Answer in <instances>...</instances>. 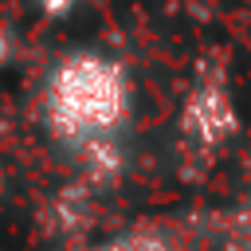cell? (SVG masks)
Segmentation results:
<instances>
[{"mask_svg":"<svg viewBox=\"0 0 251 251\" xmlns=\"http://www.w3.org/2000/svg\"><path fill=\"white\" fill-rule=\"evenodd\" d=\"M129 118V78L110 55L78 51L51 67L39 94V122L63 149L114 137Z\"/></svg>","mask_w":251,"mask_h":251,"instance_id":"obj_1","label":"cell"},{"mask_svg":"<svg viewBox=\"0 0 251 251\" xmlns=\"http://www.w3.org/2000/svg\"><path fill=\"white\" fill-rule=\"evenodd\" d=\"M235 129V114H231V102H227V90L216 82V78H204L188 102H184V114H180V133L192 149H216L227 133Z\"/></svg>","mask_w":251,"mask_h":251,"instance_id":"obj_2","label":"cell"},{"mask_svg":"<svg viewBox=\"0 0 251 251\" xmlns=\"http://www.w3.org/2000/svg\"><path fill=\"white\" fill-rule=\"evenodd\" d=\"M86 251H176L157 227H133V231H122L98 247H86Z\"/></svg>","mask_w":251,"mask_h":251,"instance_id":"obj_3","label":"cell"},{"mask_svg":"<svg viewBox=\"0 0 251 251\" xmlns=\"http://www.w3.org/2000/svg\"><path fill=\"white\" fill-rule=\"evenodd\" d=\"M35 4H39V12H43V16H55V20H59V16H67L78 0H35Z\"/></svg>","mask_w":251,"mask_h":251,"instance_id":"obj_4","label":"cell"},{"mask_svg":"<svg viewBox=\"0 0 251 251\" xmlns=\"http://www.w3.org/2000/svg\"><path fill=\"white\" fill-rule=\"evenodd\" d=\"M8 59H12V39H8V31L0 27V67H4Z\"/></svg>","mask_w":251,"mask_h":251,"instance_id":"obj_5","label":"cell"},{"mask_svg":"<svg viewBox=\"0 0 251 251\" xmlns=\"http://www.w3.org/2000/svg\"><path fill=\"white\" fill-rule=\"evenodd\" d=\"M243 251H251V243H247V247H243Z\"/></svg>","mask_w":251,"mask_h":251,"instance_id":"obj_6","label":"cell"}]
</instances>
